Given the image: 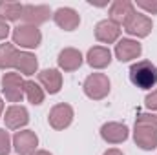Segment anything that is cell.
I'll list each match as a JSON object with an SVG mask.
<instances>
[{"instance_id":"ba28073f","label":"cell","mask_w":157,"mask_h":155,"mask_svg":"<svg viewBox=\"0 0 157 155\" xmlns=\"http://www.w3.org/2000/svg\"><path fill=\"white\" fill-rule=\"evenodd\" d=\"M48 120H49V126L53 130H64L71 124L73 120V108L70 104H57L51 108L49 115H48Z\"/></svg>"},{"instance_id":"484cf974","label":"cell","mask_w":157,"mask_h":155,"mask_svg":"<svg viewBox=\"0 0 157 155\" xmlns=\"http://www.w3.org/2000/svg\"><path fill=\"white\" fill-rule=\"evenodd\" d=\"M144 106L148 108V110H157V89H154L150 95H146V99H144Z\"/></svg>"},{"instance_id":"30bf717a","label":"cell","mask_w":157,"mask_h":155,"mask_svg":"<svg viewBox=\"0 0 157 155\" xmlns=\"http://www.w3.org/2000/svg\"><path fill=\"white\" fill-rule=\"evenodd\" d=\"M128 126L122 122H106L101 128V137L108 144H121L128 139Z\"/></svg>"},{"instance_id":"e0dca14e","label":"cell","mask_w":157,"mask_h":155,"mask_svg":"<svg viewBox=\"0 0 157 155\" xmlns=\"http://www.w3.org/2000/svg\"><path fill=\"white\" fill-rule=\"evenodd\" d=\"M135 13V4L130 0H115L110 6V20L115 24H124Z\"/></svg>"},{"instance_id":"2e32d148","label":"cell","mask_w":157,"mask_h":155,"mask_svg":"<svg viewBox=\"0 0 157 155\" xmlns=\"http://www.w3.org/2000/svg\"><path fill=\"white\" fill-rule=\"evenodd\" d=\"M86 60L93 70H104L112 62V51L104 46H93V47H90Z\"/></svg>"},{"instance_id":"d6986e66","label":"cell","mask_w":157,"mask_h":155,"mask_svg":"<svg viewBox=\"0 0 157 155\" xmlns=\"http://www.w3.org/2000/svg\"><path fill=\"white\" fill-rule=\"evenodd\" d=\"M15 68L20 75H26V77H31L37 73L39 70V60L33 53L29 51H18L17 55V60H15Z\"/></svg>"},{"instance_id":"4316f807","label":"cell","mask_w":157,"mask_h":155,"mask_svg":"<svg viewBox=\"0 0 157 155\" xmlns=\"http://www.w3.org/2000/svg\"><path fill=\"white\" fill-rule=\"evenodd\" d=\"M7 35H9V26L4 18H0V40L7 39Z\"/></svg>"},{"instance_id":"8992f818","label":"cell","mask_w":157,"mask_h":155,"mask_svg":"<svg viewBox=\"0 0 157 155\" xmlns=\"http://www.w3.org/2000/svg\"><path fill=\"white\" fill-rule=\"evenodd\" d=\"M133 141L135 144L144 150V152H152L157 148V128L154 126H148V124H141V122H135V128H133Z\"/></svg>"},{"instance_id":"cb8c5ba5","label":"cell","mask_w":157,"mask_h":155,"mask_svg":"<svg viewBox=\"0 0 157 155\" xmlns=\"http://www.w3.org/2000/svg\"><path fill=\"white\" fill-rule=\"evenodd\" d=\"M137 4V7H141V9H144L146 13H152V15H157V0H137L135 2Z\"/></svg>"},{"instance_id":"7a4b0ae2","label":"cell","mask_w":157,"mask_h":155,"mask_svg":"<svg viewBox=\"0 0 157 155\" xmlns=\"http://www.w3.org/2000/svg\"><path fill=\"white\" fill-rule=\"evenodd\" d=\"M110 86L112 84H110L108 75H104V73H91V75L86 77L82 89H84V93H86L88 99H91V100H102L104 97H108Z\"/></svg>"},{"instance_id":"f546056e","label":"cell","mask_w":157,"mask_h":155,"mask_svg":"<svg viewBox=\"0 0 157 155\" xmlns=\"http://www.w3.org/2000/svg\"><path fill=\"white\" fill-rule=\"evenodd\" d=\"M2 112H4V100H2V97H0V117H2Z\"/></svg>"},{"instance_id":"ac0fdd59","label":"cell","mask_w":157,"mask_h":155,"mask_svg":"<svg viewBox=\"0 0 157 155\" xmlns=\"http://www.w3.org/2000/svg\"><path fill=\"white\" fill-rule=\"evenodd\" d=\"M39 82L49 95H55L62 88V73L59 70H53V68L51 70H42L39 73Z\"/></svg>"},{"instance_id":"7c38bea8","label":"cell","mask_w":157,"mask_h":155,"mask_svg":"<svg viewBox=\"0 0 157 155\" xmlns=\"http://www.w3.org/2000/svg\"><path fill=\"white\" fill-rule=\"evenodd\" d=\"M143 53V47L137 40L132 39H121L115 44V57L121 62H130L133 59H139Z\"/></svg>"},{"instance_id":"8fae6325","label":"cell","mask_w":157,"mask_h":155,"mask_svg":"<svg viewBox=\"0 0 157 155\" xmlns=\"http://www.w3.org/2000/svg\"><path fill=\"white\" fill-rule=\"evenodd\" d=\"M53 20L55 24L64 29V31H75L80 24V15L71 7H59L53 13Z\"/></svg>"},{"instance_id":"9a60e30c","label":"cell","mask_w":157,"mask_h":155,"mask_svg":"<svg viewBox=\"0 0 157 155\" xmlns=\"http://www.w3.org/2000/svg\"><path fill=\"white\" fill-rule=\"evenodd\" d=\"M57 62H59V68L62 71H77L82 66V53L75 47H64L59 53Z\"/></svg>"},{"instance_id":"5bb4252c","label":"cell","mask_w":157,"mask_h":155,"mask_svg":"<svg viewBox=\"0 0 157 155\" xmlns=\"http://www.w3.org/2000/svg\"><path fill=\"white\" fill-rule=\"evenodd\" d=\"M121 37V26L112 22L110 18L108 20H101L97 26H95V39L99 42H104V44H113L117 42Z\"/></svg>"},{"instance_id":"83f0119b","label":"cell","mask_w":157,"mask_h":155,"mask_svg":"<svg viewBox=\"0 0 157 155\" xmlns=\"http://www.w3.org/2000/svg\"><path fill=\"white\" fill-rule=\"evenodd\" d=\"M102 155H124V153L121 150H117V148H110V150H106Z\"/></svg>"},{"instance_id":"ffe728a7","label":"cell","mask_w":157,"mask_h":155,"mask_svg":"<svg viewBox=\"0 0 157 155\" xmlns=\"http://www.w3.org/2000/svg\"><path fill=\"white\" fill-rule=\"evenodd\" d=\"M24 6L20 2H0V18L6 22H15L22 17Z\"/></svg>"},{"instance_id":"f1b7e54d","label":"cell","mask_w":157,"mask_h":155,"mask_svg":"<svg viewBox=\"0 0 157 155\" xmlns=\"http://www.w3.org/2000/svg\"><path fill=\"white\" fill-rule=\"evenodd\" d=\"M31 155H51L49 152H46V150H37L35 153H31Z\"/></svg>"},{"instance_id":"44dd1931","label":"cell","mask_w":157,"mask_h":155,"mask_svg":"<svg viewBox=\"0 0 157 155\" xmlns=\"http://www.w3.org/2000/svg\"><path fill=\"white\" fill-rule=\"evenodd\" d=\"M18 49L13 44H0V70H9L15 68Z\"/></svg>"},{"instance_id":"6da1fadb","label":"cell","mask_w":157,"mask_h":155,"mask_svg":"<svg viewBox=\"0 0 157 155\" xmlns=\"http://www.w3.org/2000/svg\"><path fill=\"white\" fill-rule=\"evenodd\" d=\"M130 80L141 89H152L157 84V66L150 60H137L130 68Z\"/></svg>"},{"instance_id":"277c9868","label":"cell","mask_w":157,"mask_h":155,"mask_svg":"<svg viewBox=\"0 0 157 155\" xmlns=\"http://www.w3.org/2000/svg\"><path fill=\"white\" fill-rule=\"evenodd\" d=\"M24 78L20 73H4L2 77V93L9 102H20L24 99Z\"/></svg>"},{"instance_id":"d4e9b609","label":"cell","mask_w":157,"mask_h":155,"mask_svg":"<svg viewBox=\"0 0 157 155\" xmlns=\"http://www.w3.org/2000/svg\"><path fill=\"white\" fill-rule=\"evenodd\" d=\"M135 122L148 124V126H154V128H157V115H154V113H139Z\"/></svg>"},{"instance_id":"5b68a950","label":"cell","mask_w":157,"mask_h":155,"mask_svg":"<svg viewBox=\"0 0 157 155\" xmlns=\"http://www.w3.org/2000/svg\"><path fill=\"white\" fill-rule=\"evenodd\" d=\"M122 26H124V31H126L128 35L137 37V39H144V37L150 35V31H152V28H154V22H152L150 17H146V15L135 11Z\"/></svg>"},{"instance_id":"7402d4cb","label":"cell","mask_w":157,"mask_h":155,"mask_svg":"<svg viewBox=\"0 0 157 155\" xmlns=\"http://www.w3.org/2000/svg\"><path fill=\"white\" fill-rule=\"evenodd\" d=\"M24 95L35 106H39V104L44 102V89L40 88V84H37L35 80H26L24 82Z\"/></svg>"},{"instance_id":"9c48e42d","label":"cell","mask_w":157,"mask_h":155,"mask_svg":"<svg viewBox=\"0 0 157 155\" xmlns=\"http://www.w3.org/2000/svg\"><path fill=\"white\" fill-rule=\"evenodd\" d=\"M49 15H51V11H49V7L48 6H35V4H26L24 6V9H22V20H24V24H28V26H40V24H44L48 18H49Z\"/></svg>"},{"instance_id":"52a82bcc","label":"cell","mask_w":157,"mask_h":155,"mask_svg":"<svg viewBox=\"0 0 157 155\" xmlns=\"http://www.w3.org/2000/svg\"><path fill=\"white\" fill-rule=\"evenodd\" d=\"M37 146H39V137L35 131L31 130H22V131H17L15 137H13V148L18 155H31L37 152Z\"/></svg>"},{"instance_id":"603a6c76","label":"cell","mask_w":157,"mask_h":155,"mask_svg":"<svg viewBox=\"0 0 157 155\" xmlns=\"http://www.w3.org/2000/svg\"><path fill=\"white\" fill-rule=\"evenodd\" d=\"M9 152H11V137L4 128H0V155H7Z\"/></svg>"},{"instance_id":"4fadbf2b","label":"cell","mask_w":157,"mask_h":155,"mask_svg":"<svg viewBox=\"0 0 157 155\" xmlns=\"http://www.w3.org/2000/svg\"><path fill=\"white\" fill-rule=\"evenodd\" d=\"M4 122H6V128H9V130H20L29 122V113L24 106L13 104L6 110Z\"/></svg>"},{"instance_id":"3957f363","label":"cell","mask_w":157,"mask_h":155,"mask_svg":"<svg viewBox=\"0 0 157 155\" xmlns=\"http://www.w3.org/2000/svg\"><path fill=\"white\" fill-rule=\"evenodd\" d=\"M40 42H42V33L35 26L22 24L13 29V44L20 46L24 49H35L40 46Z\"/></svg>"}]
</instances>
